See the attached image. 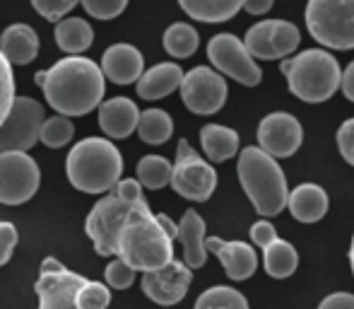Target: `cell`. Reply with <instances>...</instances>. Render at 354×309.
<instances>
[{
  "mask_svg": "<svg viewBox=\"0 0 354 309\" xmlns=\"http://www.w3.org/2000/svg\"><path fill=\"white\" fill-rule=\"evenodd\" d=\"M301 34L294 22L287 19H263L256 22L246 32L243 46H246L248 56L256 61H277V58H289L299 48Z\"/></svg>",
  "mask_w": 354,
  "mask_h": 309,
  "instance_id": "obj_9",
  "label": "cell"
},
{
  "mask_svg": "<svg viewBox=\"0 0 354 309\" xmlns=\"http://www.w3.org/2000/svg\"><path fill=\"white\" fill-rule=\"evenodd\" d=\"M191 283H193V271L183 261L174 258L171 263H167V266L159 268V271L145 273L140 285H142V292L152 302H157V305H162V307H171V305H178V302L186 297Z\"/></svg>",
  "mask_w": 354,
  "mask_h": 309,
  "instance_id": "obj_16",
  "label": "cell"
},
{
  "mask_svg": "<svg viewBox=\"0 0 354 309\" xmlns=\"http://www.w3.org/2000/svg\"><path fill=\"white\" fill-rule=\"evenodd\" d=\"M176 239L183 247V263H186L191 271L203 268L207 261L205 251V220L198 215L196 211H186L178 222Z\"/></svg>",
  "mask_w": 354,
  "mask_h": 309,
  "instance_id": "obj_21",
  "label": "cell"
},
{
  "mask_svg": "<svg viewBox=\"0 0 354 309\" xmlns=\"http://www.w3.org/2000/svg\"><path fill=\"white\" fill-rule=\"evenodd\" d=\"M340 87H342V92H345V97L350 99V102H354V61L345 68V73H342Z\"/></svg>",
  "mask_w": 354,
  "mask_h": 309,
  "instance_id": "obj_43",
  "label": "cell"
},
{
  "mask_svg": "<svg viewBox=\"0 0 354 309\" xmlns=\"http://www.w3.org/2000/svg\"><path fill=\"white\" fill-rule=\"evenodd\" d=\"M138 184L149 191H157L171 184V162L162 154H145L136 167Z\"/></svg>",
  "mask_w": 354,
  "mask_h": 309,
  "instance_id": "obj_30",
  "label": "cell"
},
{
  "mask_svg": "<svg viewBox=\"0 0 354 309\" xmlns=\"http://www.w3.org/2000/svg\"><path fill=\"white\" fill-rule=\"evenodd\" d=\"M102 73L116 85H133L142 78L145 58L133 44H113L102 56Z\"/></svg>",
  "mask_w": 354,
  "mask_h": 309,
  "instance_id": "obj_19",
  "label": "cell"
},
{
  "mask_svg": "<svg viewBox=\"0 0 354 309\" xmlns=\"http://www.w3.org/2000/svg\"><path fill=\"white\" fill-rule=\"evenodd\" d=\"M131 211L133 206H128L126 201L116 198L113 193L99 198L92 206L87 222H84V230H87L89 239L94 244V251L99 256H116L118 237H121V230L126 225Z\"/></svg>",
  "mask_w": 354,
  "mask_h": 309,
  "instance_id": "obj_10",
  "label": "cell"
},
{
  "mask_svg": "<svg viewBox=\"0 0 354 309\" xmlns=\"http://www.w3.org/2000/svg\"><path fill=\"white\" fill-rule=\"evenodd\" d=\"M34 82L44 89L46 102L56 109L58 116H84L99 109L106 89V80L92 58L66 56L53 63L48 71H39Z\"/></svg>",
  "mask_w": 354,
  "mask_h": 309,
  "instance_id": "obj_1",
  "label": "cell"
},
{
  "mask_svg": "<svg viewBox=\"0 0 354 309\" xmlns=\"http://www.w3.org/2000/svg\"><path fill=\"white\" fill-rule=\"evenodd\" d=\"M280 71L287 78L289 92L301 102H326L340 89V63L333 53L323 48H306L297 56L284 58Z\"/></svg>",
  "mask_w": 354,
  "mask_h": 309,
  "instance_id": "obj_5",
  "label": "cell"
},
{
  "mask_svg": "<svg viewBox=\"0 0 354 309\" xmlns=\"http://www.w3.org/2000/svg\"><path fill=\"white\" fill-rule=\"evenodd\" d=\"M251 239H253V244H256V247L266 249V247H270V244L275 242V239H280V237H277V230H275V225H272V222L258 220L256 225L251 227Z\"/></svg>",
  "mask_w": 354,
  "mask_h": 309,
  "instance_id": "obj_41",
  "label": "cell"
},
{
  "mask_svg": "<svg viewBox=\"0 0 354 309\" xmlns=\"http://www.w3.org/2000/svg\"><path fill=\"white\" fill-rule=\"evenodd\" d=\"M15 247H17V227L12 222H0V266L12 258Z\"/></svg>",
  "mask_w": 354,
  "mask_h": 309,
  "instance_id": "obj_40",
  "label": "cell"
},
{
  "mask_svg": "<svg viewBox=\"0 0 354 309\" xmlns=\"http://www.w3.org/2000/svg\"><path fill=\"white\" fill-rule=\"evenodd\" d=\"M99 128L109 141H123L133 136L140 118V109L133 99L128 97H111L99 104Z\"/></svg>",
  "mask_w": 354,
  "mask_h": 309,
  "instance_id": "obj_18",
  "label": "cell"
},
{
  "mask_svg": "<svg viewBox=\"0 0 354 309\" xmlns=\"http://www.w3.org/2000/svg\"><path fill=\"white\" fill-rule=\"evenodd\" d=\"M73 136H75V126H73L71 118H66V116L44 118L41 131H39V141H41L46 148H53V150L66 148L68 143L73 141Z\"/></svg>",
  "mask_w": 354,
  "mask_h": 309,
  "instance_id": "obj_32",
  "label": "cell"
},
{
  "mask_svg": "<svg viewBox=\"0 0 354 309\" xmlns=\"http://www.w3.org/2000/svg\"><path fill=\"white\" fill-rule=\"evenodd\" d=\"M183 71L178 63H157L154 68L142 73V78L138 80V97L154 102V99H164L171 92H176L181 87Z\"/></svg>",
  "mask_w": 354,
  "mask_h": 309,
  "instance_id": "obj_23",
  "label": "cell"
},
{
  "mask_svg": "<svg viewBox=\"0 0 354 309\" xmlns=\"http://www.w3.org/2000/svg\"><path fill=\"white\" fill-rule=\"evenodd\" d=\"M15 73H12V66L5 61V56L0 53V126L3 121L8 118L10 114V107L15 102Z\"/></svg>",
  "mask_w": 354,
  "mask_h": 309,
  "instance_id": "obj_34",
  "label": "cell"
},
{
  "mask_svg": "<svg viewBox=\"0 0 354 309\" xmlns=\"http://www.w3.org/2000/svg\"><path fill=\"white\" fill-rule=\"evenodd\" d=\"M116 258L133 268V271L152 273L174 261V242L159 227L154 213L147 203L133 206L126 225L118 237Z\"/></svg>",
  "mask_w": 354,
  "mask_h": 309,
  "instance_id": "obj_2",
  "label": "cell"
},
{
  "mask_svg": "<svg viewBox=\"0 0 354 309\" xmlns=\"http://www.w3.org/2000/svg\"><path fill=\"white\" fill-rule=\"evenodd\" d=\"M109 193H113L116 198L126 201L128 206H138V203H147L142 196V186L138 184V179H121L116 186L111 188Z\"/></svg>",
  "mask_w": 354,
  "mask_h": 309,
  "instance_id": "obj_38",
  "label": "cell"
},
{
  "mask_svg": "<svg viewBox=\"0 0 354 309\" xmlns=\"http://www.w3.org/2000/svg\"><path fill=\"white\" fill-rule=\"evenodd\" d=\"M41 184L39 164L27 152H0V203L22 206Z\"/></svg>",
  "mask_w": 354,
  "mask_h": 309,
  "instance_id": "obj_11",
  "label": "cell"
},
{
  "mask_svg": "<svg viewBox=\"0 0 354 309\" xmlns=\"http://www.w3.org/2000/svg\"><path fill=\"white\" fill-rule=\"evenodd\" d=\"M136 131L147 145H162L174 136V118L164 109H145L140 112Z\"/></svg>",
  "mask_w": 354,
  "mask_h": 309,
  "instance_id": "obj_28",
  "label": "cell"
},
{
  "mask_svg": "<svg viewBox=\"0 0 354 309\" xmlns=\"http://www.w3.org/2000/svg\"><path fill=\"white\" fill-rule=\"evenodd\" d=\"M263 266L270 278H289L299 266V254L287 239H275L270 247L263 249Z\"/></svg>",
  "mask_w": 354,
  "mask_h": 309,
  "instance_id": "obj_27",
  "label": "cell"
},
{
  "mask_svg": "<svg viewBox=\"0 0 354 309\" xmlns=\"http://www.w3.org/2000/svg\"><path fill=\"white\" fill-rule=\"evenodd\" d=\"M32 8L37 10L44 19L58 24L61 19H66V15L71 12V10L77 8V3H75V0H34Z\"/></svg>",
  "mask_w": 354,
  "mask_h": 309,
  "instance_id": "obj_37",
  "label": "cell"
},
{
  "mask_svg": "<svg viewBox=\"0 0 354 309\" xmlns=\"http://www.w3.org/2000/svg\"><path fill=\"white\" fill-rule=\"evenodd\" d=\"M272 8V0H241V10L251 15H263Z\"/></svg>",
  "mask_w": 354,
  "mask_h": 309,
  "instance_id": "obj_44",
  "label": "cell"
},
{
  "mask_svg": "<svg viewBox=\"0 0 354 309\" xmlns=\"http://www.w3.org/2000/svg\"><path fill=\"white\" fill-rule=\"evenodd\" d=\"M201 46L196 27L188 22H176L164 32V48L171 58H191Z\"/></svg>",
  "mask_w": 354,
  "mask_h": 309,
  "instance_id": "obj_29",
  "label": "cell"
},
{
  "mask_svg": "<svg viewBox=\"0 0 354 309\" xmlns=\"http://www.w3.org/2000/svg\"><path fill=\"white\" fill-rule=\"evenodd\" d=\"M77 309H106L111 305V290L99 281H87L75 295Z\"/></svg>",
  "mask_w": 354,
  "mask_h": 309,
  "instance_id": "obj_33",
  "label": "cell"
},
{
  "mask_svg": "<svg viewBox=\"0 0 354 309\" xmlns=\"http://www.w3.org/2000/svg\"><path fill=\"white\" fill-rule=\"evenodd\" d=\"M154 218H157L159 227H162V230L169 234V239H171V242H174V239H176V232H178V225H176V222H174L169 215H164V213H157V215H154Z\"/></svg>",
  "mask_w": 354,
  "mask_h": 309,
  "instance_id": "obj_45",
  "label": "cell"
},
{
  "mask_svg": "<svg viewBox=\"0 0 354 309\" xmlns=\"http://www.w3.org/2000/svg\"><path fill=\"white\" fill-rule=\"evenodd\" d=\"M0 53L10 66H27L39 56V34L29 24H10L0 34Z\"/></svg>",
  "mask_w": 354,
  "mask_h": 309,
  "instance_id": "obj_20",
  "label": "cell"
},
{
  "mask_svg": "<svg viewBox=\"0 0 354 309\" xmlns=\"http://www.w3.org/2000/svg\"><path fill=\"white\" fill-rule=\"evenodd\" d=\"M328 193L323 186L318 184H299L294 191H289V198H287V208L289 213L294 215V220L299 222H318L323 215L328 213Z\"/></svg>",
  "mask_w": 354,
  "mask_h": 309,
  "instance_id": "obj_22",
  "label": "cell"
},
{
  "mask_svg": "<svg viewBox=\"0 0 354 309\" xmlns=\"http://www.w3.org/2000/svg\"><path fill=\"white\" fill-rule=\"evenodd\" d=\"M169 186L188 201L205 203L217 188V172L210 162H205L193 150L191 143L178 141L176 162L171 164V184Z\"/></svg>",
  "mask_w": 354,
  "mask_h": 309,
  "instance_id": "obj_7",
  "label": "cell"
},
{
  "mask_svg": "<svg viewBox=\"0 0 354 309\" xmlns=\"http://www.w3.org/2000/svg\"><path fill=\"white\" fill-rule=\"evenodd\" d=\"M207 58L219 76H227L236 82L246 85V87H256L263 80V73L258 63L248 56L246 46L239 37L234 34H217L207 42Z\"/></svg>",
  "mask_w": 354,
  "mask_h": 309,
  "instance_id": "obj_12",
  "label": "cell"
},
{
  "mask_svg": "<svg viewBox=\"0 0 354 309\" xmlns=\"http://www.w3.org/2000/svg\"><path fill=\"white\" fill-rule=\"evenodd\" d=\"M306 29L321 46L335 51L354 48V0H311Z\"/></svg>",
  "mask_w": 354,
  "mask_h": 309,
  "instance_id": "obj_6",
  "label": "cell"
},
{
  "mask_svg": "<svg viewBox=\"0 0 354 309\" xmlns=\"http://www.w3.org/2000/svg\"><path fill=\"white\" fill-rule=\"evenodd\" d=\"M68 179L82 193H109L123 174V154L109 138L75 143L66 159Z\"/></svg>",
  "mask_w": 354,
  "mask_h": 309,
  "instance_id": "obj_3",
  "label": "cell"
},
{
  "mask_svg": "<svg viewBox=\"0 0 354 309\" xmlns=\"http://www.w3.org/2000/svg\"><path fill=\"white\" fill-rule=\"evenodd\" d=\"M318 309H354L352 292H333L318 305Z\"/></svg>",
  "mask_w": 354,
  "mask_h": 309,
  "instance_id": "obj_42",
  "label": "cell"
},
{
  "mask_svg": "<svg viewBox=\"0 0 354 309\" xmlns=\"http://www.w3.org/2000/svg\"><path fill=\"white\" fill-rule=\"evenodd\" d=\"M104 276H106V288H113V290H128L136 283V271L121 258H113L104 271Z\"/></svg>",
  "mask_w": 354,
  "mask_h": 309,
  "instance_id": "obj_35",
  "label": "cell"
},
{
  "mask_svg": "<svg viewBox=\"0 0 354 309\" xmlns=\"http://www.w3.org/2000/svg\"><path fill=\"white\" fill-rule=\"evenodd\" d=\"M236 174L246 196L261 215L275 218L287 208L289 188L287 177L277 159L266 154L261 148H243L236 159Z\"/></svg>",
  "mask_w": 354,
  "mask_h": 309,
  "instance_id": "obj_4",
  "label": "cell"
},
{
  "mask_svg": "<svg viewBox=\"0 0 354 309\" xmlns=\"http://www.w3.org/2000/svg\"><path fill=\"white\" fill-rule=\"evenodd\" d=\"M181 99L186 104L188 112L198 114V116H212L227 102V80L219 76L217 71L207 66H198L193 71L183 73L181 80Z\"/></svg>",
  "mask_w": 354,
  "mask_h": 309,
  "instance_id": "obj_13",
  "label": "cell"
},
{
  "mask_svg": "<svg viewBox=\"0 0 354 309\" xmlns=\"http://www.w3.org/2000/svg\"><path fill=\"white\" fill-rule=\"evenodd\" d=\"M84 283H87L84 276L68 271L58 258L48 256L39 268L37 285H34L39 297V309H77L75 295Z\"/></svg>",
  "mask_w": 354,
  "mask_h": 309,
  "instance_id": "obj_14",
  "label": "cell"
},
{
  "mask_svg": "<svg viewBox=\"0 0 354 309\" xmlns=\"http://www.w3.org/2000/svg\"><path fill=\"white\" fill-rule=\"evenodd\" d=\"M350 263H352V273H354V237H352V247H350Z\"/></svg>",
  "mask_w": 354,
  "mask_h": 309,
  "instance_id": "obj_46",
  "label": "cell"
},
{
  "mask_svg": "<svg viewBox=\"0 0 354 309\" xmlns=\"http://www.w3.org/2000/svg\"><path fill=\"white\" fill-rule=\"evenodd\" d=\"M46 118L41 102L32 97H15L8 118L0 126V152H27L39 143V131Z\"/></svg>",
  "mask_w": 354,
  "mask_h": 309,
  "instance_id": "obj_8",
  "label": "cell"
},
{
  "mask_svg": "<svg viewBox=\"0 0 354 309\" xmlns=\"http://www.w3.org/2000/svg\"><path fill=\"white\" fill-rule=\"evenodd\" d=\"M181 10L198 22H227L241 10V0H181Z\"/></svg>",
  "mask_w": 354,
  "mask_h": 309,
  "instance_id": "obj_26",
  "label": "cell"
},
{
  "mask_svg": "<svg viewBox=\"0 0 354 309\" xmlns=\"http://www.w3.org/2000/svg\"><path fill=\"white\" fill-rule=\"evenodd\" d=\"M128 8L126 0H82V10L94 19H113Z\"/></svg>",
  "mask_w": 354,
  "mask_h": 309,
  "instance_id": "obj_36",
  "label": "cell"
},
{
  "mask_svg": "<svg viewBox=\"0 0 354 309\" xmlns=\"http://www.w3.org/2000/svg\"><path fill=\"white\" fill-rule=\"evenodd\" d=\"M193 309H248V300L236 288L214 285L198 297Z\"/></svg>",
  "mask_w": 354,
  "mask_h": 309,
  "instance_id": "obj_31",
  "label": "cell"
},
{
  "mask_svg": "<svg viewBox=\"0 0 354 309\" xmlns=\"http://www.w3.org/2000/svg\"><path fill=\"white\" fill-rule=\"evenodd\" d=\"M53 37L61 51H66L68 56H80L84 53L94 42V32L89 27L87 19L82 17H66L53 27Z\"/></svg>",
  "mask_w": 354,
  "mask_h": 309,
  "instance_id": "obj_24",
  "label": "cell"
},
{
  "mask_svg": "<svg viewBox=\"0 0 354 309\" xmlns=\"http://www.w3.org/2000/svg\"><path fill=\"white\" fill-rule=\"evenodd\" d=\"M205 251H212L219 258L232 281H246L258 268V254L246 242H224L219 237H207Z\"/></svg>",
  "mask_w": 354,
  "mask_h": 309,
  "instance_id": "obj_17",
  "label": "cell"
},
{
  "mask_svg": "<svg viewBox=\"0 0 354 309\" xmlns=\"http://www.w3.org/2000/svg\"><path fill=\"white\" fill-rule=\"evenodd\" d=\"M337 148H340V154L345 157V162L354 167V116L347 118L337 128Z\"/></svg>",
  "mask_w": 354,
  "mask_h": 309,
  "instance_id": "obj_39",
  "label": "cell"
},
{
  "mask_svg": "<svg viewBox=\"0 0 354 309\" xmlns=\"http://www.w3.org/2000/svg\"><path fill=\"white\" fill-rule=\"evenodd\" d=\"M201 143L210 162H227L239 154V133L219 123H207L201 128Z\"/></svg>",
  "mask_w": 354,
  "mask_h": 309,
  "instance_id": "obj_25",
  "label": "cell"
},
{
  "mask_svg": "<svg viewBox=\"0 0 354 309\" xmlns=\"http://www.w3.org/2000/svg\"><path fill=\"white\" fill-rule=\"evenodd\" d=\"M258 143H261L258 148L272 159L292 157L304 143V128L292 114L272 112L258 123Z\"/></svg>",
  "mask_w": 354,
  "mask_h": 309,
  "instance_id": "obj_15",
  "label": "cell"
}]
</instances>
